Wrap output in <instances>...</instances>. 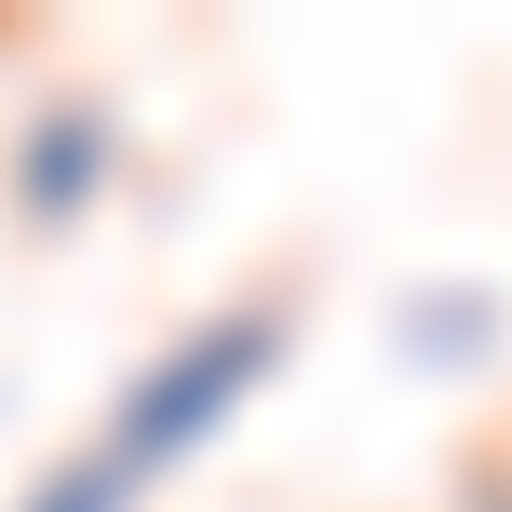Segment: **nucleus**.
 <instances>
[{"instance_id":"5","label":"nucleus","mask_w":512,"mask_h":512,"mask_svg":"<svg viewBox=\"0 0 512 512\" xmlns=\"http://www.w3.org/2000/svg\"><path fill=\"white\" fill-rule=\"evenodd\" d=\"M459 512H512V432H486L459 459Z\"/></svg>"},{"instance_id":"4","label":"nucleus","mask_w":512,"mask_h":512,"mask_svg":"<svg viewBox=\"0 0 512 512\" xmlns=\"http://www.w3.org/2000/svg\"><path fill=\"white\" fill-rule=\"evenodd\" d=\"M14 512H135V499H122V486H108V472L68 445L54 472H27V499H14Z\"/></svg>"},{"instance_id":"1","label":"nucleus","mask_w":512,"mask_h":512,"mask_svg":"<svg viewBox=\"0 0 512 512\" xmlns=\"http://www.w3.org/2000/svg\"><path fill=\"white\" fill-rule=\"evenodd\" d=\"M283 351H297V297H283V283H256V297L203 310L189 337H162V351L122 378V405H108L95 432H81V459H95L122 499L176 486V472L203 459L216 432H230V418L256 405V391L283 378Z\"/></svg>"},{"instance_id":"3","label":"nucleus","mask_w":512,"mask_h":512,"mask_svg":"<svg viewBox=\"0 0 512 512\" xmlns=\"http://www.w3.org/2000/svg\"><path fill=\"white\" fill-rule=\"evenodd\" d=\"M486 351H499V297H486V283H459V297H445V283L405 297V364H486Z\"/></svg>"},{"instance_id":"2","label":"nucleus","mask_w":512,"mask_h":512,"mask_svg":"<svg viewBox=\"0 0 512 512\" xmlns=\"http://www.w3.org/2000/svg\"><path fill=\"white\" fill-rule=\"evenodd\" d=\"M108 176H122V122H108V95L27 108V135H14V216H27V230H81V216L108 203Z\"/></svg>"}]
</instances>
